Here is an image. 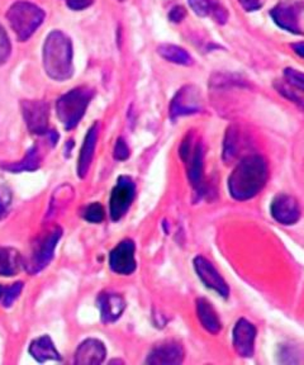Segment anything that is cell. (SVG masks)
Returning <instances> with one entry per match:
<instances>
[{"label": "cell", "mask_w": 304, "mask_h": 365, "mask_svg": "<svg viewBox=\"0 0 304 365\" xmlns=\"http://www.w3.org/2000/svg\"><path fill=\"white\" fill-rule=\"evenodd\" d=\"M268 177L266 160L260 155H248L237 164L229 178L231 197L237 200H251L264 188Z\"/></svg>", "instance_id": "obj_1"}, {"label": "cell", "mask_w": 304, "mask_h": 365, "mask_svg": "<svg viewBox=\"0 0 304 365\" xmlns=\"http://www.w3.org/2000/svg\"><path fill=\"white\" fill-rule=\"evenodd\" d=\"M43 66L53 80L63 81L73 75V43L66 34L53 31L43 46Z\"/></svg>", "instance_id": "obj_2"}, {"label": "cell", "mask_w": 304, "mask_h": 365, "mask_svg": "<svg viewBox=\"0 0 304 365\" xmlns=\"http://www.w3.org/2000/svg\"><path fill=\"white\" fill-rule=\"evenodd\" d=\"M6 19L12 27L13 32L17 34L18 40H28L40 27L45 13L38 6L29 1H17L14 3L6 13Z\"/></svg>", "instance_id": "obj_3"}, {"label": "cell", "mask_w": 304, "mask_h": 365, "mask_svg": "<svg viewBox=\"0 0 304 365\" xmlns=\"http://www.w3.org/2000/svg\"><path fill=\"white\" fill-rule=\"evenodd\" d=\"M92 99V91L86 88H76L68 91L56 103L58 118L66 130H73L84 117Z\"/></svg>", "instance_id": "obj_4"}, {"label": "cell", "mask_w": 304, "mask_h": 365, "mask_svg": "<svg viewBox=\"0 0 304 365\" xmlns=\"http://www.w3.org/2000/svg\"><path fill=\"white\" fill-rule=\"evenodd\" d=\"M61 236L63 231L60 228H53L36 242L28 262H24V267L29 273H38L42 269L46 268L48 262L52 260L53 252Z\"/></svg>", "instance_id": "obj_5"}, {"label": "cell", "mask_w": 304, "mask_h": 365, "mask_svg": "<svg viewBox=\"0 0 304 365\" xmlns=\"http://www.w3.org/2000/svg\"><path fill=\"white\" fill-rule=\"evenodd\" d=\"M179 154L187 165L190 184L199 190L203 185V148L201 143H193V136L188 135L180 145Z\"/></svg>", "instance_id": "obj_6"}, {"label": "cell", "mask_w": 304, "mask_h": 365, "mask_svg": "<svg viewBox=\"0 0 304 365\" xmlns=\"http://www.w3.org/2000/svg\"><path fill=\"white\" fill-rule=\"evenodd\" d=\"M135 194L136 184L132 178L126 175L118 178L110 198V216L113 221H120L126 215L135 200Z\"/></svg>", "instance_id": "obj_7"}, {"label": "cell", "mask_w": 304, "mask_h": 365, "mask_svg": "<svg viewBox=\"0 0 304 365\" xmlns=\"http://www.w3.org/2000/svg\"><path fill=\"white\" fill-rule=\"evenodd\" d=\"M136 246L132 240H123L110 254V267L115 274L130 275L136 270Z\"/></svg>", "instance_id": "obj_8"}, {"label": "cell", "mask_w": 304, "mask_h": 365, "mask_svg": "<svg viewBox=\"0 0 304 365\" xmlns=\"http://www.w3.org/2000/svg\"><path fill=\"white\" fill-rule=\"evenodd\" d=\"M22 114L29 132L33 135H46L48 132V106L41 101L22 102Z\"/></svg>", "instance_id": "obj_9"}, {"label": "cell", "mask_w": 304, "mask_h": 365, "mask_svg": "<svg viewBox=\"0 0 304 365\" xmlns=\"http://www.w3.org/2000/svg\"><path fill=\"white\" fill-rule=\"evenodd\" d=\"M303 11V3L300 1H284L270 11L273 21L284 31L293 34H300L299 14Z\"/></svg>", "instance_id": "obj_10"}, {"label": "cell", "mask_w": 304, "mask_h": 365, "mask_svg": "<svg viewBox=\"0 0 304 365\" xmlns=\"http://www.w3.org/2000/svg\"><path fill=\"white\" fill-rule=\"evenodd\" d=\"M195 273L199 277L201 283L206 285L209 289L217 292L219 296L227 298L230 294V288L226 283L224 277L219 274V270L213 267L212 262L207 260L206 257H196L194 259Z\"/></svg>", "instance_id": "obj_11"}, {"label": "cell", "mask_w": 304, "mask_h": 365, "mask_svg": "<svg viewBox=\"0 0 304 365\" xmlns=\"http://www.w3.org/2000/svg\"><path fill=\"white\" fill-rule=\"evenodd\" d=\"M201 96L194 86H184L172 98L170 104V117L177 120L182 115L198 113L201 110Z\"/></svg>", "instance_id": "obj_12"}, {"label": "cell", "mask_w": 304, "mask_h": 365, "mask_svg": "<svg viewBox=\"0 0 304 365\" xmlns=\"http://www.w3.org/2000/svg\"><path fill=\"white\" fill-rule=\"evenodd\" d=\"M255 340H256V329L247 319L237 321L232 331V341L236 353L242 358L253 356L255 351Z\"/></svg>", "instance_id": "obj_13"}, {"label": "cell", "mask_w": 304, "mask_h": 365, "mask_svg": "<svg viewBox=\"0 0 304 365\" xmlns=\"http://www.w3.org/2000/svg\"><path fill=\"white\" fill-rule=\"evenodd\" d=\"M271 216L281 225H294L300 218V207L298 200L292 195L281 194L271 203Z\"/></svg>", "instance_id": "obj_14"}, {"label": "cell", "mask_w": 304, "mask_h": 365, "mask_svg": "<svg viewBox=\"0 0 304 365\" xmlns=\"http://www.w3.org/2000/svg\"><path fill=\"white\" fill-rule=\"evenodd\" d=\"M184 360V349L177 342H164L150 351L147 364L177 365Z\"/></svg>", "instance_id": "obj_15"}, {"label": "cell", "mask_w": 304, "mask_h": 365, "mask_svg": "<svg viewBox=\"0 0 304 365\" xmlns=\"http://www.w3.org/2000/svg\"><path fill=\"white\" fill-rule=\"evenodd\" d=\"M107 350L97 339H86L81 342L75 353V364L97 365L103 363Z\"/></svg>", "instance_id": "obj_16"}, {"label": "cell", "mask_w": 304, "mask_h": 365, "mask_svg": "<svg viewBox=\"0 0 304 365\" xmlns=\"http://www.w3.org/2000/svg\"><path fill=\"white\" fill-rule=\"evenodd\" d=\"M98 303L100 309V319L104 324H110L117 321L123 314L126 308V302L123 297L117 293L100 294Z\"/></svg>", "instance_id": "obj_17"}, {"label": "cell", "mask_w": 304, "mask_h": 365, "mask_svg": "<svg viewBox=\"0 0 304 365\" xmlns=\"http://www.w3.org/2000/svg\"><path fill=\"white\" fill-rule=\"evenodd\" d=\"M98 140V123L89 128L84 138V143L80 150V155L78 159V175L79 178H85L89 168L92 165L93 158H94V151L97 148Z\"/></svg>", "instance_id": "obj_18"}, {"label": "cell", "mask_w": 304, "mask_h": 365, "mask_svg": "<svg viewBox=\"0 0 304 365\" xmlns=\"http://www.w3.org/2000/svg\"><path fill=\"white\" fill-rule=\"evenodd\" d=\"M29 354L32 355V358H35L40 363H45L48 360L56 361V360L61 359L58 349L53 345L51 337L47 336V335L38 337L31 342Z\"/></svg>", "instance_id": "obj_19"}, {"label": "cell", "mask_w": 304, "mask_h": 365, "mask_svg": "<svg viewBox=\"0 0 304 365\" xmlns=\"http://www.w3.org/2000/svg\"><path fill=\"white\" fill-rule=\"evenodd\" d=\"M196 316L199 319L201 326L213 335L219 334L221 331V321L219 314L214 311L212 304L204 298H199L196 301Z\"/></svg>", "instance_id": "obj_20"}, {"label": "cell", "mask_w": 304, "mask_h": 365, "mask_svg": "<svg viewBox=\"0 0 304 365\" xmlns=\"http://www.w3.org/2000/svg\"><path fill=\"white\" fill-rule=\"evenodd\" d=\"M157 53L169 63L183 65V66H189L193 63V58L190 56L189 52L177 45H170V43L160 45L157 47Z\"/></svg>", "instance_id": "obj_21"}, {"label": "cell", "mask_w": 304, "mask_h": 365, "mask_svg": "<svg viewBox=\"0 0 304 365\" xmlns=\"http://www.w3.org/2000/svg\"><path fill=\"white\" fill-rule=\"evenodd\" d=\"M19 265H21V260L16 251L0 247V275L3 277L16 275Z\"/></svg>", "instance_id": "obj_22"}, {"label": "cell", "mask_w": 304, "mask_h": 365, "mask_svg": "<svg viewBox=\"0 0 304 365\" xmlns=\"http://www.w3.org/2000/svg\"><path fill=\"white\" fill-rule=\"evenodd\" d=\"M40 166V154H38V148L37 146H33L28 151V154L24 156V159L19 163L12 164V165H4L3 168L8 171H14V173H19V171H32L36 170Z\"/></svg>", "instance_id": "obj_23"}, {"label": "cell", "mask_w": 304, "mask_h": 365, "mask_svg": "<svg viewBox=\"0 0 304 365\" xmlns=\"http://www.w3.org/2000/svg\"><path fill=\"white\" fill-rule=\"evenodd\" d=\"M239 150H240V137H239L237 130L232 127L227 131L226 137H224V159L227 163L235 160L236 156L239 155Z\"/></svg>", "instance_id": "obj_24"}, {"label": "cell", "mask_w": 304, "mask_h": 365, "mask_svg": "<svg viewBox=\"0 0 304 365\" xmlns=\"http://www.w3.org/2000/svg\"><path fill=\"white\" fill-rule=\"evenodd\" d=\"M81 216L89 223L103 222L105 212H104L103 205L99 203H90L86 205L85 208L81 212Z\"/></svg>", "instance_id": "obj_25"}, {"label": "cell", "mask_w": 304, "mask_h": 365, "mask_svg": "<svg viewBox=\"0 0 304 365\" xmlns=\"http://www.w3.org/2000/svg\"><path fill=\"white\" fill-rule=\"evenodd\" d=\"M12 205V192L6 187L0 185V221H3Z\"/></svg>", "instance_id": "obj_26"}, {"label": "cell", "mask_w": 304, "mask_h": 365, "mask_svg": "<svg viewBox=\"0 0 304 365\" xmlns=\"http://www.w3.org/2000/svg\"><path fill=\"white\" fill-rule=\"evenodd\" d=\"M22 289H23V282H17V283H14L12 287L6 288L4 296H3V299H1V301H3V304H4L6 307L12 306L18 297L21 296Z\"/></svg>", "instance_id": "obj_27"}, {"label": "cell", "mask_w": 304, "mask_h": 365, "mask_svg": "<svg viewBox=\"0 0 304 365\" xmlns=\"http://www.w3.org/2000/svg\"><path fill=\"white\" fill-rule=\"evenodd\" d=\"M189 6L196 16L207 17L212 13L213 3L211 0H188Z\"/></svg>", "instance_id": "obj_28"}, {"label": "cell", "mask_w": 304, "mask_h": 365, "mask_svg": "<svg viewBox=\"0 0 304 365\" xmlns=\"http://www.w3.org/2000/svg\"><path fill=\"white\" fill-rule=\"evenodd\" d=\"M284 75H285V79L290 86H294L295 89L304 91V74L299 73L298 70H294V68H285Z\"/></svg>", "instance_id": "obj_29"}, {"label": "cell", "mask_w": 304, "mask_h": 365, "mask_svg": "<svg viewBox=\"0 0 304 365\" xmlns=\"http://www.w3.org/2000/svg\"><path fill=\"white\" fill-rule=\"evenodd\" d=\"M11 50H12V46L9 38L4 29L0 26V65H3L8 60V57L11 55Z\"/></svg>", "instance_id": "obj_30"}, {"label": "cell", "mask_w": 304, "mask_h": 365, "mask_svg": "<svg viewBox=\"0 0 304 365\" xmlns=\"http://www.w3.org/2000/svg\"><path fill=\"white\" fill-rule=\"evenodd\" d=\"M113 156L115 160L118 161H125V160L130 158V148L127 145L126 141L123 138H118L117 143H115V151H113Z\"/></svg>", "instance_id": "obj_31"}, {"label": "cell", "mask_w": 304, "mask_h": 365, "mask_svg": "<svg viewBox=\"0 0 304 365\" xmlns=\"http://www.w3.org/2000/svg\"><path fill=\"white\" fill-rule=\"evenodd\" d=\"M187 16V11L183 6H175L170 11L169 18L172 22L179 23L180 21H183V18Z\"/></svg>", "instance_id": "obj_32"}, {"label": "cell", "mask_w": 304, "mask_h": 365, "mask_svg": "<svg viewBox=\"0 0 304 365\" xmlns=\"http://www.w3.org/2000/svg\"><path fill=\"white\" fill-rule=\"evenodd\" d=\"M239 3L246 11H255L261 8V0H239Z\"/></svg>", "instance_id": "obj_33"}, {"label": "cell", "mask_w": 304, "mask_h": 365, "mask_svg": "<svg viewBox=\"0 0 304 365\" xmlns=\"http://www.w3.org/2000/svg\"><path fill=\"white\" fill-rule=\"evenodd\" d=\"M93 0H68V6L74 11H83L92 4Z\"/></svg>", "instance_id": "obj_34"}, {"label": "cell", "mask_w": 304, "mask_h": 365, "mask_svg": "<svg viewBox=\"0 0 304 365\" xmlns=\"http://www.w3.org/2000/svg\"><path fill=\"white\" fill-rule=\"evenodd\" d=\"M279 91H281L283 96H285V97L289 98V99H290L293 103H297L298 106H302V107H304L303 99H300L298 96H295V94H294V91H288V89H285V88H279Z\"/></svg>", "instance_id": "obj_35"}, {"label": "cell", "mask_w": 304, "mask_h": 365, "mask_svg": "<svg viewBox=\"0 0 304 365\" xmlns=\"http://www.w3.org/2000/svg\"><path fill=\"white\" fill-rule=\"evenodd\" d=\"M293 50L298 55V56L304 58V42H299V43H294L292 45Z\"/></svg>", "instance_id": "obj_36"}, {"label": "cell", "mask_w": 304, "mask_h": 365, "mask_svg": "<svg viewBox=\"0 0 304 365\" xmlns=\"http://www.w3.org/2000/svg\"><path fill=\"white\" fill-rule=\"evenodd\" d=\"M4 292H6V287L0 285V299H3V296H4Z\"/></svg>", "instance_id": "obj_37"}]
</instances>
